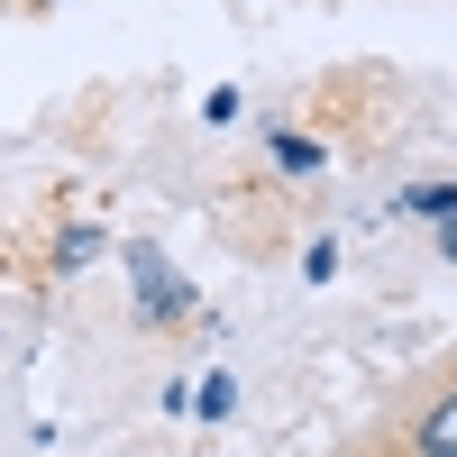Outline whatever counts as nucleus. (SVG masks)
Instances as JSON below:
<instances>
[{
    "instance_id": "obj_2",
    "label": "nucleus",
    "mask_w": 457,
    "mask_h": 457,
    "mask_svg": "<svg viewBox=\"0 0 457 457\" xmlns=\"http://www.w3.org/2000/svg\"><path fill=\"white\" fill-rule=\"evenodd\" d=\"M411 457H457V385L411 421Z\"/></svg>"
},
{
    "instance_id": "obj_7",
    "label": "nucleus",
    "mask_w": 457,
    "mask_h": 457,
    "mask_svg": "<svg viewBox=\"0 0 457 457\" xmlns=\"http://www.w3.org/2000/svg\"><path fill=\"white\" fill-rule=\"evenodd\" d=\"M302 275L329 284V275H338V238H312V247H302Z\"/></svg>"
},
{
    "instance_id": "obj_1",
    "label": "nucleus",
    "mask_w": 457,
    "mask_h": 457,
    "mask_svg": "<svg viewBox=\"0 0 457 457\" xmlns=\"http://www.w3.org/2000/svg\"><path fill=\"white\" fill-rule=\"evenodd\" d=\"M129 275H137V320H174V312H193V284L165 265V247H129Z\"/></svg>"
},
{
    "instance_id": "obj_4",
    "label": "nucleus",
    "mask_w": 457,
    "mask_h": 457,
    "mask_svg": "<svg viewBox=\"0 0 457 457\" xmlns=\"http://www.w3.org/2000/svg\"><path fill=\"white\" fill-rule=\"evenodd\" d=\"M265 146H275V165H284V174H320V165H329V146H320V137H302V129H275Z\"/></svg>"
},
{
    "instance_id": "obj_8",
    "label": "nucleus",
    "mask_w": 457,
    "mask_h": 457,
    "mask_svg": "<svg viewBox=\"0 0 457 457\" xmlns=\"http://www.w3.org/2000/svg\"><path fill=\"white\" fill-rule=\"evenodd\" d=\"M439 256H448V265H457V211H448V220H439Z\"/></svg>"
},
{
    "instance_id": "obj_6",
    "label": "nucleus",
    "mask_w": 457,
    "mask_h": 457,
    "mask_svg": "<svg viewBox=\"0 0 457 457\" xmlns=\"http://www.w3.org/2000/svg\"><path fill=\"white\" fill-rule=\"evenodd\" d=\"M193 411H202V421H228V411H238V385H228V375H211V385H202V403H193Z\"/></svg>"
},
{
    "instance_id": "obj_5",
    "label": "nucleus",
    "mask_w": 457,
    "mask_h": 457,
    "mask_svg": "<svg viewBox=\"0 0 457 457\" xmlns=\"http://www.w3.org/2000/svg\"><path fill=\"white\" fill-rule=\"evenodd\" d=\"M92 256H101V228H92V220H73L64 238H55V275H83Z\"/></svg>"
},
{
    "instance_id": "obj_3",
    "label": "nucleus",
    "mask_w": 457,
    "mask_h": 457,
    "mask_svg": "<svg viewBox=\"0 0 457 457\" xmlns=\"http://www.w3.org/2000/svg\"><path fill=\"white\" fill-rule=\"evenodd\" d=\"M457 211V183H403L394 193V220H448Z\"/></svg>"
}]
</instances>
